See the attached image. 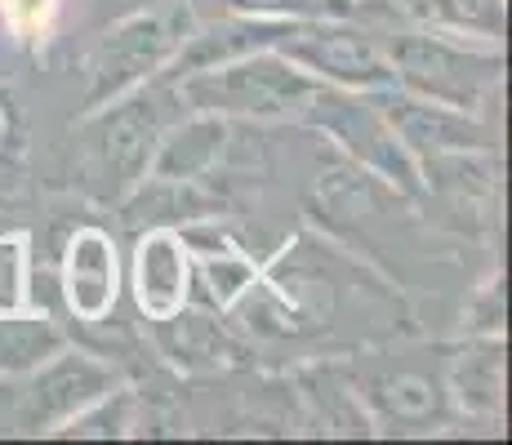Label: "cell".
<instances>
[{"label":"cell","mask_w":512,"mask_h":445,"mask_svg":"<svg viewBox=\"0 0 512 445\" xmlns=\"http://www.w3.org/2000/svg\"><path fill=\"white\" fill-rule=\"evenodd\" d=\"M504 321H508V308H504V276H486L477 290L468 294L464 303V321L459 330L472 334V339H499L504 334Z\"/></svg>","instance_id":"20"},{"label":"cell","mask_w":512,"mask_h":445,"mask_svg":"<svg viewBox=\"0 0 512 445\" xmlns=\"http://www.w3.org/2000/svg\"><path fill=\"white\" fill-rule=\"evenodd\" d=\"M134 423H139V401L134 392L125 388H112L103 401H94L90 410H81L72 423H67L58 437H81V441H112V437H130Z\"/></svg>","instance_id":"19"},{"label":"cell","mask_w":512,"mask_h":445,"mask_svg":"<svg viewBox=\"0 0 512 445\" xmlns=\"http://www.w3.org/2000/svg\"><path fill=\"white\" fill-rule=\"evenodd\" d=\"M192 27L196 23H192L183 0H161V5L139 9V14L112 23L103 36H98L90 67H85L81 112L90 116L98 107L134 94L139 85L156 81L161 67L174 58V49H179V41L192 32Z\"/></svg>","instance_id":"3"},{"label":"cell","mask_w":512,"mask_h":445,"mask_svg":"<svg viewBox=\"0 0 512 445\" xmlns=\"http://www.w3.org/2000/svg\"><path fill=\"white\" fill-rule=\"evenodd\" d=\"M388 58L397 89L472 116H486L499 103V89H504V49L495 45H472L410 27L406 36L388 45Z\"/></svg>","instance_id":"2"},{"label":"cell","mask_w":512,"mask_h":445,"mask_svg":"<svg viewBox=\"0 0 512 445\" xmlns=\"http://www.w3.org/2000/svg\"><path fill=\"white\" fill-rule=\"evenodd\" d=\"M303 125H312L317 134H326L348 161H357L366 174L379 183H388L401 196L423 192L419 161L406 152V143L397 138L392 121L383 116L374 94H352V89H330L321 85L317 98L303 112Z\"/></svg>","instance_id":"4"},{"label":"cell","mask_w":512,"mask_h":445,"mask_svg":"<svg viewBox=\"0 0 512 445\" xmlns=\"http://www.w3.org/2000/svg\"><path fill=\"white\" fill-rule=\"evenodd\" d=\"M179 232H183V241L192 245V303L228 316L236 303L254 290L263 263L250 259L232 236H223L219 227H210L205 219L183 223Z\"/></svg>","instance_id":"13"},{"label":"cell","mask_w":512,"mask_h":445,"mask_svg":"<svg viewBox=\"0 0 512 445\" xmlns=\"http://www.w3.org/2000/svg\"><path fill=\"white\" fill-rule=\"evenodd\" d=\"M0 14L14 27L23 41H41V36L54 27L58 0H0Z\"/></svg>","instance_id":"22"},{"label":"cell","mask_w":512,"mask_h":445,"mask_svg":"<svg viewBox=\"0 0 512 445\" xmlns=\"http://www.w3.org/2000/svg\"><path fill=\"white\" fill-rule=\"evenodd\" d=\"M357 392L370 410L374 432H423L432 423H446L450 401H446V383H441V365L423 370V365H383L374 374H352Z\"/></svg>","instance_id":"11"},{"label":"cell","mask_w":512,"mask_h":445,"mask_svg":"<svg viewBox=\"0 0 512 445\" xmlns=\"http://www.w3.org/2000/svg\"><path fill=\"white\" fill-rule=\"evenodd\" d=\"M317 81L281 58L277 49H254L232 63L205 67L174 81L183 112H210L223 121H290L303 125V112L317 98Z\"/></svg>","instance_id":"1"},{"label":"cell","mask_w":512,"mask_h":445,"mask_svg":"<svg viewBox=\"0 0 512 445\" xmlns=\"http://www.w3.org/2000/svg\"><path fill=\"white\" fill-rule=\"evenodd\" d=\"M374 98H379L383 116L392 121V130H397V138L419 165L464 152H495V130H490L486 116L459 112V107L446 103H428V98H415L397 85L379 89Z\"/></svg>","instance_id":"8"},{"label":"cell","mask_w":512,"mask_h":445,"mask_svg":"<svg viewBox=\"0 0 512 445\" xmlns=\"http://www.w3.org/2000/svg\"><path fill=\"white\" fill-rule=\"evenodd\" d=\"M125 290L143 321H161L192 303V245L179 227H139L125 267Z\"/></svg>","instance_id":"9"},{"label":"cell","mask_w":512,"mask_h":445,"mask_svg":"<svg viewBox=\"0 0 512 445\" xmlns=\"http://www.w3.org/2000/svg\"><path fill=\"white\" fill-rule=\"evenodd\" d=\"M401 9H406L410 27L504 49L508 0H401Z\"/></svg>","instance_id":"16"},{"label":"cell","mask_w":512,"mask_h":445,"mask_svg":"<svg viewBox=\"0 0 512 445\" xmlns=\"http://www.w3.org/2000/svg\"><path fill=\"white\" fill-rule=\"evenodd\" d=\"M58 348H67V334L45 312H0V374H32Z\"/></svg>","instance_id":"18"},{"label":"cell","mask_w":512,"mask_h":445,"mask_svg":"<svg viewBox=\"0 0 512 445\" xmlns=\"http://www.w3.org/2000/svg\"><path fill=\"white\" fill-rule=\"evenodd\" d=\"M343 5H348V9H352V5H366V0H343Z\"/></svg>","instance_id":"24"},{"label":"cell","mask_w":512,"mask_h":445,"mask_svg":"<svg viewBox=\"0 0 512 445\" xmlns=\"http://www.w3.org/2000/svg\"><path fill=\"white\" fill-rule=\"evenodd\" d=\"M161 89H165V81H156V85L147 81L134 89V94L116 98V103L85 116L90 138H94L90 161H94V174L107 183V192H130L147 174L156 138L170 125L161 112Z\"/></svg>","instance_id":"6"},{"label":"cell","mask_w":512,"mask_h":445,"mask_svg":"<svg viewBox=\"0 0 512 445\" xmlns=\"http://www.w3.org/2000/svg\"><path fill=\"white\" fill-rule=\"evenodd\" d=\"M58 290H63V308L85 325H103L116 312L125 290V263L112 232L76 227L67 236L63 263H58Z\"/></svg>","instance_id":"10"},{"label":"cell","mask_w":512,"mask_h":445,"mask_svg":"<svg viewBox=\"0 0 512 445\" xmlns=\"http://www.w3.org/2000/svg\"><path fill=\"white\" fill-rule=\"evenodd\" d=\"M228 147V121L210 112H183L174 125H165L156 138V152L147 161L143 178H165V183H201L219 165Z\"/></svg>","instance_id":"15"},{"label":"cell","mask_w":512,"mask_h":445,"mask_svg":"<svg viewBox=\"0 0 512 445\" xmlns=\"http://www.w3.org/2000/svg\"><path fill=\"white\" fill-rule=\"evenodd\" d=\"M121 388L116 365L94 352L58 348L32 374H23V437H58L81 410Z\"/></svg>","instance_id":"7"},{"label":"cell","mask_w":512,"mask_h":445,"mask_svg":"<svg viewBox=\"0 0 512 445\" xmlns=\"http://www.w3.org/2000/svg\"><path fill=\"white\" fill-rule=\"evenodd\" d=\"M281 58H290L299 72H308L317 85L352 89V94H379L392 89V58L388 45L370 32L339 18H294L277 36Z\"/></svg>","instance_id":"5"},{"label":"cell","mask_w":512,"mask_h":445,"mask_svg":"<svg viewBox=\"0 0 512 445\" xmlns=\"http://www.w3.org/2000/svg\"><path fill=\"white\" fill-rule=\"evenodd\" d=\"M152 325V343L174 370L183 374H223L245 365V339L223 321V312L201 308V303H187L174 316H161Z\"/></svg>","instance_id":"12"},{"label":"cell","mask_w":512,"mask_h":445,"mask_svg":"<svg viewBox=\"0 0 512 445\" xmlns=\"http://www.w3.org/2000/svg\"><path fill=\"white\" fill-rule=\"evenodd\" d=\"M441 383H446V401L464 419L495 423L504 414V334L499 339H472L464 334L455 352L441 365Z\"/></svg>","instance_id":"14"},{"label":"cell","mask_w":512,"mask_h":445,"mask_svg":"<svg viewBox=\"0 0 512 445\" xmlns=\"http://www.w3.org/2000/svg\"><path fill=\"white\" fill-rule=\"evenodd\" d=\"M228 9H232V14H245V18H272V23L348 14V5H343V0H228Z\"/></svg>","instance_id":"21"},{"label":"cell","mask_w":512,"mask_h":445,"mask_svg":"<svg viewBox=\"0 0 512 445\" xmlns=\"http://www.w3.org/2000/svg\"><path fill=\"white\" fill-rule=\"evenodd\" d=\"M0 437H23V379L0 374Z\"/></svg>","instance_id":"23"},{"label":"cell","mask_w":512,"mask_h":445,"mask_svg":"<svg viewBox=\"0 0 512 445\" xmlns=\"http://www.w3.org/2000/svg\"><path fill=\"white\" fill-rule=\"evenodd\" d=\"M303 397H308L317 423H326V432H339V437H370L374 423L370 410L357 392V379H352L348 365H317V370L303 374Z\"/></svg>","instance_id":"17"}]
</instances>
